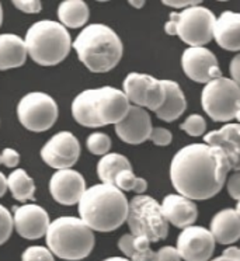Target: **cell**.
Instances as JSON below:
<instances>
[{
  "label": "cell",
  "instance_id": "1",
  "mask_svg": "<svg viewBox=\"0 0 240 261\" xmlns=\"http://www.w3.org/2000/svg\"><path fill=\"white\" fill-rule=\"evenodd\" d=\"M229 170L228 160L219 149L208 143H191L173 156L170 180L180 195L201 201L222 190Z\"/></svg>",
  "mask_w": 240,
  "mask_h": 261
},
{
  "label": "cell",
  "instance_id": "2",
  "mask_svg": "<svg viewBox=\"0 0 240 261\" xmlns=\"http://www.w3.org/2000/svg\"><path fill=\"white\" fill-rule=\"evenodd\" d=\"M129 202L115 186L96 184L87 188L79 202L80 219L93 232H113L126 222Z\"/></svg>",
  "mask_w": 240,
  "mask_h": 261
},
{
  "label": "cell",
  "instance_id": "3",
  "mask_svg": "<svg viewBox=\"0 0 240 261\" xmlns=\"http://www.w3.org/2000/svg\"><path fill=\"white\" fill-rule=\"evenodd\" d=\"M131 102L122 90L100 87L82 91L72 102V115L77 124L87 128L117 125L125 118Z\"/></svg>",
  "mask_w": 240,
  "mask_h": 261
},
{
  "label": "cell",
  "instance_id": "4",
  "mask_svg": "<svg viewBox=\"0 0 240 261\" xmlns=\"http://www.w3.org/2000/svg\"><path fill=\"white\" fill-rule=\"evenodd\" d=\"M72 46L80 62L94 73L113 70L120 63L124 52V45L118 34L104 24H90L85 27Z\"/></svg>",
  "mask_w": 240,
  "mask_h": 261
},
{
  "label": "cell",
  "instance_id": "5",
  "mask_svg": "<svg viewBox=\"0 0 240 261\" xmlns=\"http://www.w3.org/2000/svg\"><path fill=\"white\" fill-rule=\"evenodd\" d=\"M45 238L52 254L68 261L86 258L96 243L92 229L74 216H61L51 222Z\"/></svg>",
  "mask_w": 240,
  "mask_h": 261
},
{
  "label": "cell",
  "instance_id": "6",
  "mask_svg": "<svg viewBox=\"0 0 240 261\" xmlns=\"http://www.w3.org/2000/svg\"><path fill=\"white\" fill-rule=\"evenodd\" d=\"M29 57L41 66H55L68 57L72 40L61 23L41 20L34 23L24 38Z\"/></svg>",
  "mask_w": 240,
  "mask_h": 261
},
{
  "label": "cell",
  "instance_id": "7",
  "mask_svg": "<svg viewBox=\"0 0 240 261\" xmlns=\"http://www.w3.org/2000/svg\"><path fill=\"white\" fill-rule=\"evenodd\" d=\"M217 17L204 6H193L178 13H172L165 24L167 35H177L190 46H205L214 40Z\"/></svg>",
  "mask_w": 240,
  "mask_h": 261
},
{
  "label": "cell",
  "instance_id": "8",
  "mask_svg": "<svg viewBox=\"0 0 240 261\" xmlns=\"http://www.w3.org/2000/svg\"><path fill=\"white\" fill-rule=\"evenodd\" d=\"M128 226L135 238H146L150 243L165 240L169 234V222L162 205L149 195H137L129 201Z\"/></svg>",
  "mask_w": 240,
  "mask_h": 261
},
{
  "label": "cell",
  "instance_id": "9",
  "mask_svg": "<svg viewBox=\"0 0 240 261\" xmlns=\"http://www.w3.org/2000/svg\"><path fill=\"white\" fill-rule=\"evenodd\" d=\"M201 104L212 121L229 124L240 111V86L229 77L212 80L202 89Z\"/></svg>",
  "mask_w": 240,
  "mask_h": 261
},
{
  "label": "cell",
  "instance_id": "10",
  "mask_svg": "<svg viewBox=\"0 0 240 261\" xmlns=\"http://www.w3.org/2000/svg\"><path fill=\"white\" fill-rule=\"evenodd\" d=\"M17 117L25 129L44 132L57 122L58 104L49 94L33 91L18 101Z\"/></svg>",
  "mask_w": 240,
  "mask_h": 261
},
{
  "label": "cell",
  "instance_id": "11",
  "mask_svg": "<svg viewBox=\"0 0 240 261\" xmlns=\"http://www.w3.org/2000/svg\"><path fill=\"white\" fill-rule=\"evenodd\" d=\"M122 89L132 106L146 108L150 111H157L166 97L165 86L162 80L145 73L131 72L122 83Z\"/></svg>",
  "mask_w": 240,
  "mask_h": 261
},
{
  "label": "cell",
  "instance_id": "12",
  "mask_svg": "<svg viewBox=\"0 0 240 261\" xmlns=\"http://www.w3.org/2000/svg\"><path fill=\"white\" fill-rule=\"evenodd\" d=\"M80 158V143L72 132H58L41 149L44 163L57 169L66 170L77 163Z\"/></svg>",
  "mask_w": 240,
  "mask_h": 261
},
{
  "label": "cell",
  "instance_id": "13",
  "mask_svg": "<svg viewBox=\"0 0 240 261\" xmlns=\"http://www.w3.org/2000/svg\"><path fill=\"white\" fill-rule=\"evenodd\" d=\"M215 244L217 242L209 229L193 225L178 234L176 249L184 261H211Z\"/></svg>",
  "mask_w": 240,
  "mask_h": 261
},
{
  "label": "cell",
  "instance_id": "14",
  "mask_svg": "<svg viewBox=\"0 0 240 261\" xmlns=\"http://www.w3.org/2000/svg\"><path fill=\"white\" fill-rule=\"evenodd\" d=\"M181 68L190 79L197 83H209L222 77L215 54L205 46H190L181 55Z\"/></svg>",
  "mask_w": 240,
  "mask_h": 261
},
{
  "label": "cell",
  "instance_id": "15",
  "mask_svg": "<svg viewBox=\"0 0 240 261\" xmlns=\"http://www.w3.org/2000/svg\"><path fill=\"white\" fill-rule=\"evenodd\" d=\"M13 222L18 234L29 240L45 236L51 225L48 212L37 204L13 206Z\"/></svg>",
  "mask_w": 240,
  "mask_h": 261
},
{
  "label": "cell",
  "instance_id": "16",
  "mask_svg": "<svg viewBox=\"0 0 240 261\" xmlns=\"http://www.w3.org/2000/svg\"><path fill=\"white\" fill-rule=\"evenodd\" d=\"M86 181L79 171L66 169L58 170L49 180V191L52 198L62 205L79 204L86 193Z\"/></svg>",
  "mask_w": 240,
  "mask_h": 261
},
{
  "label": "cell",
  "instance_id": "17",
  "mask_svg": "<svg viewBox=\"0 0 240 261\" xmlns=\"http://www.w3.org/2000/svg\"><path fill=\"white\" fill-rule=\"evenodd\" d=\"M152 119L145 108L132 106L126 117L115 125V134L122 142L129 145H139L150 139L152 135Z\"/></svg>",
  "mask_w": 240,
  "mask_h": 261
},
{
  "label": "cell",
  "instance_id": "18",
  "mask_svg": "<svg viewBox=\"0 0 240 261\" xmlns=\"http://www.w3.org/2000/svg\"><path fill=\"white\" fill-rule=\"evenodd\" d=\"M204 141L225 154L230 170L240 171V124H225L221 129L208 132Z\"/></svg>",
  "mask_w": 240,
  "mask_h": 261
},
{
  "label": "cell",
  "instance_id": "19",
  "mask_svg": "<svg viewBox=\"0 0 240 261\" xmlns=\"http://www.w3.org/2000/svg\"><path fill=\"white\" fill-rule=\"evenodd\" d=\"M162 211L166 221L180 229L193 226L198 218V208L194 201L180 194L166 195L162 202Z\"/></svg>",
  "mask_w": 240,
  "mask_h": 261
},
{
  "label": "cell",
  "instance_id": "20",
  "mask_svg": "<svg viewBox=\"0 0 240 261\" xmlns=\"http://www.w3.org/2000/svg\"><path fill=\"white\" fill-rule=\"evenodd\" d=\"M214 40L225 51L240 52V13L228 10L217 18Z\"/></svg>",
  "mask_w": 240,
  "mask_h": 261
},
{
  "label": "cell",
  "instance_id": "21",
  "mask_svg": "<svg viewBox=\"0 0 240 261\" xmlns=\"http://www.w3.org/2000/svg\"><path fill=\"white\" fill-rule=\"evenodd\" d=\"M209 230L217 243L225 246L236 243L240 239V216L230 208L219 211L212 218Z\"/></svg>",
  "mask_w": 240,
  "mask_h": 261
},
{
  "label": "cell",
  "instance_id": "22",
  "mask_svg": "<svg viewBox=\"0 0 240 261\" xmlns=\"http://www.w3.org/2000/svg\"><path fill=\"white\" fill-rule=\"evenodd\" d=\"M29 57L23 38L16 34H0V70L20 68Z\"/></svg>",
  "mask_w": 240,
  "mask_h": 261
},
{
  "label": "cell",
  "instance_id": "23",
  "mask_svg": "<svg viewBox=\"0 0 240 261\" xmlns=\"http://www.w3.org/2000/svg\"><path fill=\"white\" fill-rule=\"evenodd\" d=\"M162 82L165 86L166 97H165L163 106L156 111V115L162 121L173 122L180 118L187 110V100L177 82H173V80H162Z\"/></svg>",
  "mask_w": 240,
  "mask_h": 261
},
{
  "label": "cell",
  "instance_id": "24",
  "mask_svg": "<svg viewBox=\"0 0 240 261\" xmlns=\"http://www.w3.org/2000/svg\"><path fill=\"white\" fill-rule=\"evenodd\" d=\"M90 16L89 6L83 0H65L58 7V17L65 29H80Z\"/></svg>",
  "mask_w": 240,
  "mask_h": 261
},
{
  "label": "cell",
  "instance_id": "25",
  "mask_svg": "<svg viewBox=\"0 0 240 261\" xmlns=\"http://www.w3.org/2000/svg\"><path fill=\"white\" fill-rule=\"evenodd\" d=\"M122 170H132L131 162L124 154L109 153L103 156L97 165L98 178L103 184L114 186L115 177Z\"/></svg>",
  "mask_w": 240,
  "mask_h": 261
},
{
  "label": "cell",
  "instance_id": "26",
  "mask_svg": "<svg viewBox=\"0 0 240 261\" xmlns=\"http://www.w3.org/2000/svg\"><path fill=\"white\" fill-rule=\"evenodd\" d=\"M7 187L10 190L14 199H17V201L25 202V201L34 199V180L23 169L14 170L10 176L7 177Z\"/></svg>",
  "mask_w": 240,
  "mask_h": 261
},
{
  "label": "cell",
  "instance_id": "27",
  "mask_svg": "<svg viewBox=\"0 0 240 261\" xmlns=\"http://www.w3.org/2000/svg\"><path fill=\"white\" fill-rule=\"evenodd\" d=\"M114 186L118 190L124 191H134L137 195H143L148 190V181L142 177H137L132 170H122L115 177Z\"/></svg>",
  "mask_w": 240,
  "mask_h": 261
},
{
  "label": "cell",
  "instance_id": "28",
  "mask_svg": "<svg viewBox=\"0 0 240 261\" xmlns=\"http://www.w3.org/2000/svg\"><path fill=\"white\" fill-rule=\"evenodd\" d=\"M86 146L89 152L97 156H105L109 154L111 149V139L104 132H93L87 137Z\"/></svg>",
  "mask_w": 240,
  "mask_h": 261
},
{
  "label": "cell",
  "instance_id": "29",
  "mask_svg": "<svg viewBox=\"0 0 240 261\" xmlns=\"http://www.w3.org/2000/svg\"><path fill=\"white\" fill-rule=\"evenodd\" d=\"M180 128L190 137H201L205 134L206 121L200 114H193V115H190L184 119V122L180 125Z\"/></svg>",
  "mask_w": 240,
  "mask_h": 261
},
{
  "label": "cell",
  "instance_id": "30",
  "mask_svg": "<svg viewBox=\"0 0 240 261\" xmlns=\"http://www.w3.org/2000/svg\"><path fill=\"white\" fill-rule=\"evenodd\" d=\"M131 261H159L157 253L150 249V242L146 238H135V251Z\"/></svg>",
  "mask_w": 240,
  "mask_h": 261
},
{
  "label": "cell",
  "instance_id": "31",
  "mask_svg": "<svg viewBox=\"0 0 240 261\" xmlns=\"http://www.w3.org/2000/svg\"><path fill=\"white\" fill-rule=\"evenodd\" d=\"M14 229L13 215L6 206L0 205V246L5 244L10 239Z\"/></svg>",
  "mask_w": 240,
  "mask_h": 261
},
{
  "label": "cell",
  "instance_id": "32",
  "mask_svg": "<svg viewBox=\"0 0 240 261\" xmlns=\"http://www.w3.org/2000/svg\"><path fill=\"white\" fill-rule=\"evenodd\" d=\"M21 261H55L51 250L44 246H31L24 250Z\"/></svg>",
  "mask_w": 240,
  "mask_h": 261
},
{
  "label": "cell",
  "instance_id": "33",
  "mask_svg": "<svg viewBox=\"0 0 240 261\" xmlns=\"http://www.w3.org/2000/svg\"><path fill=\"white\" fill-rule=\"evenodd\" d=\"M150 141L156 145V146H167L170 145L173 141L172 132L166 128H153L152 130V135H150Z\"/></svg>",
  "mask_w": 240,
  "mask_h": 261
},
{
  "label": "cell",
  "instance_id": "34",
  "mask_svg": "<svg viewBox=\"0 0 240 261\" xmlns=\"http://www.w3.org/2000/svg\"><path fill=\"white\" fill-rule=\"evenodd\" d=\"M13 5L27 14H37L42 9L40 0H13Z\"/></svg>",
  "mask_w": 240,
  "mask_h": 261
},
{
  "label": "cell",
  "instance_id": "35",
  "mask_svg": "<svg viewBox=\"0 0 240 261\" xmlns=\"http://www.w3.org/2000/svg\"><path fill=\"white\" fill-rule=\"evenodd\" d=\"M118 249L126 255V258H131V255L135 251V236L131 233L121 236V239L118 240Z\"/></svg>",
  "mask_w": 240,
  "mask_h": 261
},
{
  "label": "cell",
  "instance_id": "36",
  "mask_svg": "<svg viewBox=\"0 0 240 261\" xmlns=\"http://www.w3.org/2000/svg\"><path fill=\"white\" fill-rule=\"evenodd\" d=\"M226 188L229 195L236 201H240V171H234L226 180Z\"/></svg>",
  "mask_w": 240,
  "mask_h": 261
},
{
  "label": "cell",
  "instance_id": "37",
  "mask_svg": "<svg viewBox=\"0 0 240 261\" xmlns=\"http://www.w3.org/2000/svg\"><path fill=\"white\" fill-rule=\"evenodd\" d=\"M18 162H20V154L14 149L6 148L3 150V153L0 154V163H3L9 169L16 167L18 165Z\"/></svg>",
  "mask_w": 240,
  "mask_h": 261
},
{
  "label": "cell",
  "instance_id": "38",
  "mask_svg": "<svg viewBox=\"0 0 240 261\" xmlns=\"http://www.w3.org/2000/svg\"><path fill=\"white\" fill-rule=\"evenodd\" d=\"M157 260L159 261H181V257L178 254V251L176 247L173 246H165L157 251Z\"/></svg>",
  "mask_w": 240,
  "mask_h": 261
},
{
  "label": "cell",
  "instance_id": "39",
  "mask_svg": "<svg viewBox=\"0 0 240 261\" xmlns=\"http://www.w3.org/2000/svg\"><path fill=\"white\" fill-rule=\"evenodd\" d=\"M211 261H240V247L230 246L223 251L222 255H219Z\"/></svg>",
  "mask_w": 240,
  "mask_h": 261
},
{
  "label": "cell",
  "instance_id": "40",
  "mask_svg": "<svg viewBox=\"0 0 240 261\" xmlns=\"http://www.w3.org/2000/svg\"><path fill=\"white\" fill-rule=\"evenodd\" d=\"M163 5L174 9H189L193 6H200V0H163Z\"/></svg>",
  "mask_w": 240,
  "mask_h": 261
},
{
  "label": "cell",
  "instance_id": "41",
  "mask_svg": "<svg viewBox=\"0 0 240 261\" xmlns=\"http://www.w3.org/2000/svg\"><path fill=\"white\" fill-rule=\"evenodd\" d=\"M229 70H230L232 80H233L236 85L240 86V52L232 59L230 66H229Z\"/></svg>",
  "mask_w": 240,
  "mask_h": 261
},
{
  "label": "cell",
  "instance_id": "42",
  "mask_svg": "<svg viewBox=\"0 0 240 261\" xmlns=\"http://www.w3.org/2000/svg\"><path fill=\"white\" fill-rule=\"evenodd\" d=\"M7 188H9V187H7L6 176H5V174H3V173L0 171V198H2V197H3V195L6 194Z\"/></svg>",
  "mask_w": 240,
  "mask_h": 261
},
{
  "label": "cell",
  "instance_id": "43",
  "mask_svg": "<svg viewBox=\"0 0 240 261\" xmlns=\"http://www.w3.org/2000/svg\"><path fill=\"white\" fill-rule=\"evenodd\" d=\"M128 3L132 5L135 9H141V7H143V5H145V2H143V0H141V2H134V0H129Z\"/></svg>",
  "mask_w": 240,
  "mask_h": 261
},
{
  "label": "cell",
  "instance_id": "44",
  "mask_svg": "<svg viewBox=\"0 0 240 261\" xmlns=\"http://www.w3.org/2000/svg\"><path fill=\"white\" fill-rule=\"evenodd\" d=\"M103 261H131L129 258H125V257H109Z\"/></svg>",
  "mask_w": 240,
  "mask_h": 261
},
{
  "label": "cell",
  "instance_id": "45",
  "mask_svg": "<svg viewBox=\"0 0 240 261\" xmlns=\"http://www.w3.org/2000/svg\"><path fill=\"white\" fill-rule=\"evenodd\" d=\"M234 211H236V214L240 216V201H237V204H236V208H234Z\"/></svg>",
  "mask_w": 240,
  "mask_h": 261
},
{
  "label": "cell",
  "instance_id": "46",
  "mask_svg": "<svg viewBox=\"0 0 240 261\" xmlns=\"http://www.w3.org/2000/svg\"><path fill=\"white\" fill-rule=\"evenodd\" d=\"M2 21H3V9H2V5H0V25H2Z\"/></svg>",
  "mask_w": 240,
  "mask_h": 261
},
{
  "label": "cell",
  "instance_id": "47",
  "mask_svg": "<svg viewBox=\"0 0 240 261\" xmlns=\"http://www.w3.org/2000/svg\"><path fill=\"white\" fill-rule=\"evenodd\" d=\"M236 119H237V121H239V122H240V111H239V114H237V117H236Z\"/></svg>",
  "mask_w": 240,
  "mask_h": 261
}]
</instances>
